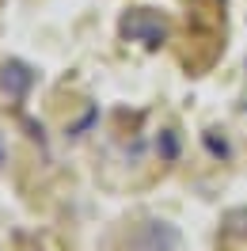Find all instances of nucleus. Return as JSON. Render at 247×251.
I'll return each instance as SVG.
<instances>
[{"instance_id":"obj_1","label":"nucleus","mask_w":247,"mask_h":251,"mask_svg":"<svg viewBox=\"0 0 247 251\" xmlns=\"http://www.w3.org/2000/svg\"><path fill=\"white\" fill-rule=\"evenodd\" d=\"M133 251H175L179 248V228L168 221H145L133 236Z\"/></svg>"},{"instance_id":"obj_5","label":"nucleus","mask_w":247,"mask_h":251,"mask_svg":"<svg viewBox=\"0 0 247 251\" xmlns=\"http://www.w3.org/2000/svg\"><path fill=\"white\" fill-rule=\"evenodd\" d=\"M0 160H4V141H0Z\"/></svg>"},{"instance_id":"obj_3","label":"nucleus","mask_w":247,"mask_h":251,"mask_svg":"<svg viewBox=\"0 0 247 251\" xmlns=\"http://www.w3.org/2000/svg\"><path fill=\"white\" fill-rule=\"evenodd\" d=\"M31 84H34V73L23 61H8L4 69H0V88H4L8 95H16V99H23Z\"/></svg>"},{"instance_id":"obj_4","label":"nucleus","mask_w":247,"mask_h":251,"mask_svg":"<svg viewBox=\"0 0 247 251\" xmlns=\"http://www.w3.org/2000/svg\"><path fill=\"white\" fill-rule=\"evenodd\" d=\"M160 149H164V156H175V152H179V141H175V137H171V133H168V137H164V141H160Z\"/></svg>"},{"instance_id":"obj_2","label":"nucleus","mask_w":247,"mask_h":251,"mask_svg":"<svg viewBox=\"0 0 247 251\" xmlns=\"http://www.w3.org/2000/svg\"><path fill=\"white\" fill-rule=\"evenodd\" d=\"M122 31L129 34V38H141L145 46H160L164 42V23L156 16H148V12H133V16L122 19Z\"/></svg>"}]
</instances>
